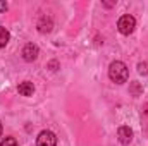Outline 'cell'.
<instances>
[{
    "label": "cell",
    "instance_id": "1",
    "mask_svg": "<svg viewBox=\"0 0 148 146\" xmlns=\"http://www.w3.org/2000/svg\"><path fill=\"white\" fill-rule=\"evenodd\" d=\"M109 77H110L112 83H115V84H124L127 81V77H129V71H127L126 64L121 62V60L112 62L110 67H109Z\"/></svg>",
    "mask_w": 148,
    "mask_h": 146
},
{
    "label": "cell",
    "instance_id": "2",
    "mask_svg": "<svg viewBox=\"0 0 148 146\" xmlns=\"http://www.w3.org/2000/svg\"><path fill=\"white\" fill-rule=\"evenodd\" d=\"M117 28H119V31H121L122 35H131V33L134 31V28H136V19H134L133 16L126 14V16H122V17L119 19Z\"/></svg>",
    "mask_w": 148,
    "mask_h": 146
},
{
    "label": "cell",
    "instance_id": "3",
    "mask_svg": "<svg viewBox=\"0 0 148 146\" xmlns=\"http://www.w3.org/2000/svg\"><path fill=\"white\" fill-rule=\"evenodd\" d=\"M57 145V138L52 131H41L36 139V146H55Z\"/></svg>",
    "mask_w": 148,
    "mask_h": 146
},
{
    "label": "cell",
    "instance_id": "4",
    "mask_svg": "<svg viewBox=\"0 0 148 146\" xmlns=\"http://www.w3.org/2000/svg\"><path fill=\"white\" fill-rule=\"evenodd\" d=\"M38 53H40V50H38L36 45H33V43H28V45L23 48V59H24L26 62H33V60H36Z\"/></svg>",
    "mask_w": 148,
    "mask_h": 146
},
{
    "label": "cell",
    "instance_id": "5",
    "mask_svg": "<svg viewBox=\"0 0 148 146\" xmlns=\"http://www.w3.org/2000/svg\"><path fill=\"white\" fill-rule=\"evenodd\" d=\"M117 138H119L121 145L127 146L131 141H133V131H131L127 126H122V127H119V129H117Z\"/></svg>",
    "mask_w": 148,
    "mask_h": 146
},
{
    "label": "cell",
    "instance_id": "6",
    "mask_svg": "<svg viewBox=\"0 0 148 146\" xmlns=\"http://www.w3.org/2000/svg\"><path fill=\"white\" fill-rule=\"evenodd\" d=\"M17 91H19V95H23V96H33V93H35V86H33V83L24 81V83L19 84Z\"/></svg>",
    "mask_w": 148,
    "mask_h": 146
},
{
    "label": "cell",
    "instance_id": "7",
    "mask_svg": "<svg viewBox=\"0 0 148 146\" xmlns=\"http://www.w3.org/2000/svg\"><path fill=\"white\" fill-rule=\"evenodd\" d=\"M52 26H53L52 19L47 17V16H43V17L40 19V23H38V31H40V33H50V31H52Z\"/></svg>",
    "mask_w": 148,
    "mask_h": 146
},
{
    "label": "cell",
    "instance_id": "8",
    "mask_svg": "<svg viewBox=\"0 0 148 146\" xmlns=\"http://www.w3.org/2000/svg\"><path fill=\"white\" fill-rule=\"evenodd\" d=\"M9 40H10V33H9L5 28H0V48L5 46V45L9 43Z\"/></svg>",
    "mask_w": 148,
    "mask_h": 146
},
{
    "label": "cell",
    "instance_id": "9",
    "mask_svg": "<svg viewBox=\"0 0 148 146\" xmlns=\"http://www.w3.org/2000/svg\"><path fill=\"white\" fill-rule=\"evenodd\" d=\"M0 146H19V145H17L16 138H5V139H2Z\"/></svg>",
    "mask_w": 148,
    "mask_h": 146
},
{
    "label": "cell",
    "instance_id": "10",
    "mask_svg": "<svg viewBox=\"0 0 148 146\" xmlns=\"http://www.w3.org/2000/svg\"><path fill=\"white\" fill-rule=\"evenodd\" d=\"M138 72L143 74V76L148 74V64L147 62H140V64H138Z\"/></svg>",
    "mask_w": 148,
    "mask_h": 146
},
{
    "label": "cell",
    "instance_id": "11",
    "mask_svg": "<svg viewBox=\"0 0 148 146\" xmlns=\"http://www.w3.org/2000/svg\"><path fill=\"white\" fill-rule=\"evenodd\" d=\"M133 95H134V96H138V95H140V84H138L136 81L133 83Z\"/></svg>",
    "mask_w": 148,
    "mask_h": 146
},
{
    "label": "cell",
    "instance_id": "12",
    "mask_svg": "<svg viewBox=\"0 0 148 146\" xmlns=\"http://www.w3.org/2000/svg\"><path fill=\"white\" fill-rule=\"evenodd\" d=\"M57 67H59V64H57L55 60H52V62L48 64V69H50V71H57Z\"/></svg>",
    "mask_w": 148,
    "mask_h": 146
},
{
    "label": "cell",
    "instance_id": "13",
    "mask_svg": "<svg viewBox=\"0 0 148 146\" xmlns=\"http://www.w3.org/2000/svg\"><path fill=\"white\" fill-rule=\"evenodd\" d=\"M5 10H7V3L0 0V12H5Z\"/></svg>",
    "mask_w": 148,
    "mask_h": 146
},
{
    "label": "cell",
    "instance_id": "14",
    "mask_svg": "<svg viewBox=\"0 0 148 146\" xmlns=\"http://www.w3.org/2000/svg\"><path fill=\"white\" fill-rule=\"evenodd\" d=\"M0 138H2V122H0Z\"/></svg>",
    "mask_w": 148,
    "mask_h": 146
}]
</instances>
